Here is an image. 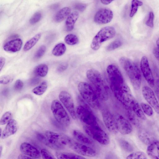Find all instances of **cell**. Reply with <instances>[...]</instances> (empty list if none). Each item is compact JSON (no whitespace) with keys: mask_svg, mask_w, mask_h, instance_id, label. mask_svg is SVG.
I'll list each match as a JSON object with an SVG mask.
<instances>
[{"mask_svg":"<svg viewBox=\"0 0 159 159\" xmlns=\"http://www.w3.org/2000/svg\"><path fill=\"white\" fill-rule=\"evenodd\" d=\"M107 71L110 88L114 96L126 109H130L136 100L125 82L120 70L116 66L111 64L107 66Z\"/></svg>","mask_w":159,"mask_h":159,"instance_id":"cell-1","label":"cell"},{"mask_svg":"<svg viewBox=\"0 0 159 159\" xmlns=\"http://www.w3.org/2000/svg\"><path fill=\"white\" fill-rule=\"evenodd\" d=\"M36 136L40 141L49 148L56 149H61L69 147L72 140L66 134L49 130L46 131L44 134L38 133Z\"/></svg>","mask_w":159,"mask_h":159,"instance_id":"cell-2","label":"cell"},{"mask_svg":"<svg viewBox=\"0 0 159 159\" xmlns=\"http://www.w3.org/2000/svg\"><path fill=\"white\" fill-rule=\"evenodd\" d=\"M86 76L93 85L95 91L100 100H107L109 96V88L100 72L93 69L88 70Z\"/></svg>","mask_w":159,"mask_h":159,"instance_id":"cell-3","label":"cell"},{"mask_svg":"<svg viewBox=\"0 0 159 159\" xmlns=\"http://www.w3.org/2000/svg\"><path fill=\"white\" fill-rule=\"evenodd\" d=\"M119 62L134 89L139 90L141 86L142 78L141 72L137 65L132 60L125 57L120 58Z\"/></svg>","mask_w":159,"mask_h":159,"instance_id":"cell-4","label":"cell"},{"mask_svg":"<svg viewBox=\"0 0 159 159\" xmlns=\"http://www.w3.org/2000/svg\"><path fill=\"white\" fill-rule=\"evenodd\" d=\"M78 90L82 98L90 107L96 109L100 107V100L93 88L85 82H81L78 85Z\"/></svg>","mask_w":159,"mask_h":159,"instance_id":"cell-5","label":"cell"},{"mask_svg":"<svg viewBox=\"0 0 159 159\" xmlns=\"http://www.w3.org/2000/svg\"><path fill=\"white\" fill-rule=\"evenodd\" d=\"M82 103L76 109L77 117L85 125L93 127H101L98 119L88 104Z\"/></svg>","mask_w":159,"mask_h":159,"instance_id":"cell-6","label":"cell"},{"mask_svg":"<svg viewBox=\"0 0 159 159\" xmlns=\"http://www.w3.org/2000/svg\"><path fill=\"white\" fill-rule=\"evenodd\" d=\"M116 33L115 29L112 26L102 28L93 38L90 45L91 48L94 51L98 50L104 42L113 38Z\"/></svg>","mask_w":159,"mask_h":159,"instance_id":"cell-7","label":"cell"},{"mask_svg":"<svg viewBox=\"0 0 159 159\" xmlns=\"http://www.w3.org/2000/svg\"><path fill=\"white\" fill-rule=\"evenodd\" d=\"M51 110L56 121L64 127H68L70 123V118L61 103L57 100H53Z\"/></svg>","mask_w":159,"mask_h":159,"instance_id":"cell-8","label":"cell"},{"mask_svg":"<svg viewBox=\"0 0 159 159\" xmlns=\"http://www.w3.org/2000/svg\"><path fill=\"white\" fill-rule=\"evenodd\" d=\"M83 128L89 136L99 143L105 145L109 143V137L102 127H93L85 125Z\"/></svg>","mask_w":159,"mask_h":159,"instance_id":"cell-9","label":"cell"},{"mask_svg":"<svg viewBox=\"0 0 159 159\" xmlns=\"http://www.w3.org/2000/svg\"><path fill=\"white\" fill-rule=\"evenodd\" d=\"M69 147L74 151L83 156L93 157L97 154V152L93 147L82 143L73 139Z\"/></svg>","mask_w":159,"mask_h":159,"instance_id":"cell-10","label":"cell"},{"mask_svg":"<svg viewBox=\"0 0 159 159\" xmlns=\"http://www.w3.org/2000/svg\"><path fill=\"white\" fill-rule=\"evenodd\" d=\"M59 99L73 119H76V110L71 95L66 91H62L59 93Z\"/></svg>","mask_w":159,"mask_h":159,"instance_id":"cell-11","label":"cell"},{"mask_svg":"<svg viewBox=\"0 0 159 159\" xmlns=\"http://www.w3.org/2000/svg\"><path fill=\"white\" fill-rule=\"evenodd\" d=\"M140 67L141 71L146 80L151 87L154 85V77L152 74L147 57L143 56L141 60Z\"/></svg>","mask_w":159,"mask_h":159,"instance_id":"cell-12","label":"cell"},{"mask_svg":"<svg viewBox=\"0 0 159 159\" xmlns=\"http://www.w3.org/2000/svg\"><path fill=\"white\" fill-rule=\"evenodd\" d=\"M118 131L122 134H128L132 131V125L128 120L122 115L117 114L115 115Z\"/></svg>","mask_w":159,"mask_h":159,"instance_id":"cell-13","label":"cell"},{"mask_svg":"<svg viewBox=\"0 0 159 159\" xmlns=\"http://www.w3.org/2000/svg\"><path fill=\"white\" fill-rule=\"evenodd\" d=\"M102 115L104 123L107 129L111 133L116 134L118 131L115 115L107 109L103 111Z\"/></svg>","mask_w":159,"mask_h":159,"instance_id":"cell-14","label":"cell"},{"mask_svg":"<svg viewBox=\"0 0 159 159\" xmlns=\"http://www.w3.org/2000/svg\"><path fill=\"white\" fill-rule=\"evenodd\" d=\"M142 92L145 100L159 114V103L152 89L148 86H144L142 88Z\"/></svg>","mask_w":159,"mask_h":159,"instance_id":"cell-15","label":"cell"},{"mask_svg":"<svg viewBox=\"0 0 159 159\" xmlns=\"http://www.w3.org/2000/svg\"><path fill=\"white\" fill-rule=\"evenodd\" d=\"M113 17V13L109 8H103L98 10L94 17V21L98 24H104L109 23Z\"/></svg>","mask_w":159,"mask_h":159,"instance_id":"cell-16","label":"cell"},{"mask_svg":"<svg viewBox=\"0 0 159 159\" xmlns=\"http://www.w3.org/2000/svg\"><path fill=\"white\" fill-rule=\"evenodd\" d=\"M20 149L22 153L27 155L32 158H39L41 153L39 151L31 144L24 142L21 144Z\"/></svg>","mask_w":159,"mask_h":159,"instance_id":"cell-17","label":"cell"},{"mask_svg":"<svg viewBox=\"0 0 159 159\" xmlns=\"http://www.w3.org/2000/svg\"><path fill=\"white\" fill-rule=\"evenodd\" d=\"M22 40L17 38L6 43L3 47L4 50L7 52H15L19 51L22 45Z\"/></svg>","mask_w":159,"mask_h":159,"instance_id":"cell-18","label":"cell"},{"mask_svg":"<svg viewBox=\"0 0 159 159\" xmlns=\"http://www.w3.org/2000/svg\"><path fill=\"white\" fill-rule=\"evenodd\" d=\"M73 135L76 141L93 148L94 147L95 144L92 140L82 132L75 129L73 132Z\"/></svg>","mask_w":159,"mask_h":159,"instance_id":"cell-19","label":"cell"},{"mask_svg":"<svg viewBox=\"0 0 159 159\" xmlns=\"http://www.w3.org/2000/svg\"><path fill=\"white\" fill-rule=\"evenodd\" d=\"M17 129V124L16 121L11 119L7 124L1 134L2 139H5L12 135L16 132Z\"/></svg>","mask_w":159,"mask_h":159,"instance_id":"cell-20","label":"cell"},{"mask_svg":"<svg viewBox=\"0 0 159 159\" xmlns=\"http://www.w3.org/2000/svg\"><path fill=\"white\" fill-rule=\"evenodd\" d=\"M147 152L151 158L159 159V140H155L148 145Z\"/></svg>","mask_w":159,"mask_h":159,"instance_id":"cell-21","label":"cell"},{"mask_svg":"<svg viewBox=\"0 0 159 159\" xmlns=\"http://www.w3.org/2000/svg\"><path fill=\"white\" fill-rule=\"evenodd\" d=\"M138 136L141 141L146 144L149 145L155 140L153 134L145 129L140 130L139 132Z\"/></svg>","mask_w":159,"mask_h":159,"instance_id":"cell-22","label":"cell"},{"mask_svg":"<svg viewBox=\"0 0 159 159\" xmlns=\"http://www.w3.org/2000/svg\"><path fill=\"white\" fill-rule=\"evenodd\" d=\"M79 16V13L74 11L68 16L65 22L66 29L67 31H70L74 29L75 24Z\"/></svg>","mask_w":159,"mask_h":159,"instance_id":"cell-23","label":"cell"},{"mask_svg":"<svg viewBox=\"0 0 159 159\" xmlns=\"http://www.w3.org/2000/svg\"><path fill=\"white\" fill-rule=\"evenodd\" d=\"M70 9L68 7H64L59 10L56 14L54 20L57 22H60L63 21L69 15Z\"/></svg>","mask_w":159,"mask_h":159,"instance_id":"cell-24","label":"cell"},{"mask_svg":"<svg viewBox=\"0 0 159 159\" xmlns=\"http://www.w3.org/2000/svg\"><path fill=\"white\" fill-rule=\"evenodd\" d=\"M41 34L38 33L34 35L33 38L28 40L25 44L23 50L24 51H27L33 47L40 39Z\"/></svg>","mask_w":159,"mask_h":159,"instance_id":"cell-25","label":"cell"},{"mask_svg":"<svg viewBox=\"0 0 159 159\" xmlns=\"http://www.w3.org/2000/svg\"><path fill=\"white\" fill-rule=\"evenodd\" d=\"M130 109L133 111L137 117L143 120L146 119V116L137 100L132 105Z\"/></svg>","mask_w":159,"mask_h":159,"instance_id":"cell-26","label":"cell"},{"mask_svg":"<svg viewBox=\"0 0 159 159\" xmlns=\"http://www.w3.org/2000/svg\"><path fill=\"white\" fill-rule=\"evenodd\" d=\"M56 157L58 159H85V158L79 155L70 152H56Z\"/></svg>","mask_w":159,"mask_h":159,"instance_id":"cell-27","label":"cell"},{"mask_svg":"<svg viewBox=\"0 0 159 159\" xmlns=\"http://www.w3.org/2000/svg\"><path fill=\"white\" fill-rule=\"evenodd\" d=\"M48 70V66L46 64H41L35 67L34 72L36 75L40 77H43L47 75Z\"/></svg>","mask_w":159,"mask_h":159,"instance_id":"cell-28","label":"cell"},{"mask_svg":"<svg viewBox=\"0 0 159 159\" xmlns=\"http://www.w3.org/2000/svg\"><path fill=\"white\" fill-rule=\"evenodd\" d=\"M66 50L65 45L63 43H60L54 47L52 50V54L55 56H60L64 54Z\"/></svg>","mask_w":159,"mask_h":159,"instance_id":"cell-29","label":"cell"},{"mask_svg":"<svg viewBox=\"0 0 159 159\" xmlns=\"http://www.w3.org/2000/svg\"><path fill=\"white\" fill-rule=\"evenodd\" d=\"M118 143L120 148L125 151L131 152L133 151V146L126 140L124 139H119L118 140Z\"/></svg>","mask_w":159,"mask_h":159,"instance_id":"cell-30","label":"cell"},{"mask_svg":"<svg viewBox=\"0 0 159 159\" xmlns=\"http://www.w3.org/2000/svg\"><path fill=\"white\" fill-rule=\"evenodd\" d=\"M47 82L43 81L39 85L33 89L32 92L36 95H41L45 92L47 89Z\"/></svg>","mask_w":159,"mask_h":159,"instance_id":"cell-31","label":"cell"},{"mask_svg":"<svg viewBox=\"0 0 159 159\" xmlns=\"http://www.w3.org/2000/svg\"><path fill=\"white\" fill-rule=\"evenodd\" d=\"M65 42L68 45H73L77 44L79 42L78 37L75 34H70L66 35L64 38Z\"/></svg>","mask_w":159,"mask_h":159,"instance_id":"cell-32","label":"cell"},{"mask_svg":"<svg viewBox=\"0 0 159 159\" xmlns=\"http://www.w3.org/2000/svg\"><path fill=\"white\" fill-rule=\"evenodd\" d=\"M143 4V2L139 0H132L129 16L131 17H133L136 13L138 7L142 6Z\"/></svg>","mask_w":159,"mask_h":159,"instance_id":"cell-33","label":"cell"},{"mask_svg":"<svg viewBox=\"0 0 159 159\" xmlns=\"http://www.w3.org/2000/svg\"><path fill=\"white\" fill-rule=\"evenodd\" d=\"M127 159H147V156L144 152L141 151H137L132 153L126 157Z\"/></svg>","mask_w":159,"mask_h":159,"instance_id":"cell-34","label":"cell"},{"mask_svg":"<svg viewBox=\"0 0 159 159\" xmlns=\"http://www.w3.org/2000/svg\"><path fill=\"white\" fill-rule=\"evenodd\" d=\"M140 106L143 112L148 116H152L153 113V109L151 106L148 104L142 102Z\"/></svg>","mask_w":159,"mask_h":159,"instance_id":"cell-35","label":"cell"},{"mask_svg":"<svg viewBox=\"0 0 159 159\" xmlns=\"http://www.w3.org/2000/svg\"><path fill=\"white\" fill-rule=\"evenodd\" d=\"M12 114L11 112L7 111L5 112L1 119L0 124L4 125L7 124L11 120Z\"/></svg>","mask_w":159,"mask_h":159,"instance_id":"cell-36","label":"cell"},{"mask_svg":"<svg viewBox=\"0 0 159 159\" xmlns=\"http://www.w3.org/2000/svg\"><path fill=\"white\" fill-rule=\"evenodd\" d=\"M122 44V42L120 40H117L114 41L107 47L106 49L108 51L113 50L120 47Z\"/></svg>","mask_w":159,"mask_h":159,"instance_id":"cell-37","label":"cell"},{"mask_svg":"<svg viewBox=\"0 0 159 159\" xmlns=\"http://www.w3.org/2000/svg\"><path fill=\"white\" fill-rule=\"evenodd\" d=\"M46 50V48L45 45L40 46L35 52L34 55V58L36 59L41 58L45 54Z\"/></svg>","mask_w":159,"mask_h":159,"instance_id":"cell-38","label":"cell"},{"mask_svg":"<svg viewBox=\"0 0 159 159\" xmlns=\"http://www.w3.org/2000/svg\"><path fill=\"white\" fill-rule=\"evenodd\" d=\"M42 16V14L41 12H36L30 19V23L31 24H34L37 23L41 20Z\"/></svg>","mask_w":159,"mask_h":159,"instance_id":"cell-39","label":"cell"},{"mask_svg":"<svg viewBox=\"0 0 159 159\" xmlns=\"http://www.w3.org/2000/svg\"><path fill=\"white\" fill-rule=\"evenodd\" d=\"M41 154L43 159H55L54 156L46 149H42L40 151Z\"/></svg>","mask_w":159,"mask_h":159,"instance_id":"cell-40","label":"cell"},{"mask_svg":"<svg viewBox=\"0 0 159 159\" xmlns=\"http://www.w3.org/2000/svg\"><path fill=\"white\" fill-rule=\"evenodd\" d=\"M13 79V77L11 75L2 76L0 78V84H8L12 82Z\"/></svg>","mask_w":159,"mask_h":159,"instance_id":"cell-41","label":"cell"},{"mask_svg":"<svg viewBox=\"0 0 159 159\" xmlns=\"http://www.w3.org/2000/svg\"><path fill=\"white\" fill-rule=\"evenodd\" d=\"M154 14L152 12H149L148 19L146 22V24L148 26L152 28L153 27Z\"/></svg>","mask_w":159,"mask_h":159,"instance_id":"cell-42","label":"cell"},{"mask_svg":"<svg viewBox=\"0 0 159 159\" xmlns=\"http://www.w3.org/2000/svg\"><path fill=\"white\" fill-rule=\"evenodd\" d=\"M24 86L23 82L20 79L17 80L14 85V89L16 91H20L22 89Z\"/></svg>","mask_w":159,"mask_h":159,"instance_id":"cell-43","label":"cell"},{"mask_svg":"<svg viewBox=\"0 0 159 159\" xmlns=\"http://www.w3.org/2000/svg\"><path fill=\"white\" fill-rule=\"evenodd\" d=\"M74 7L75 9L80 11L83 12L85 9L86 5L85 4L77 3L75 5Z\"/></svg>","mask_w":159,"mask_h":159,"instance_id":"cell-44","label":"cell"},{"mask_svg":"<svg viewBox=\"0 0 159 159\" xmlns=\"http://www.w3.org/2000/svg\"><path fill=\"white\" fill-rule=\"evenodd\" d=\"M68 64L66 62H63L60 64L57 68V71L59 72H61L65 71L68 67Z\"/></svg>","mask_w":159,"mask_h":159,"instance_id":"cell-45","label":"cell"},{"mask_svg":"<svg viewBox=\"0 0 159 159\" xmlns=\"http://www.w3.org/2000/svg\"><path fill=\"white\" fill-rule=\"evenodd\" d=\"M152 52L156 58L159 61V52L156 47L153 48Z\"/></svg>","mask_w":159,"mask_h":159,"instance_id":"cell-46","label":"cell"},{"mask_svg":"<svg viewBox=\"0 0 159 159\" xmlns=\"http://www.w3.org/2000/svg\"><path fill=\"white\" fill-rule=\"evenodd\" d=\"M5 59L3 57H0V71H1L5 63Z\"/></svg>","mask_w":159,"mask_h":159,"instance_id":"cell-47","label":"cell"},{"mask_svg":"<svg viewBox=\"0 0 159 159\" xmlns=\"http://www.w3.org/2000/svg\"><path fill=\"white\" fill-rule=\"evenodd\" d=\"M32 157L24 154H20L18 157V159H32Z\"/></svg>","mask_w":159,"mask_h":159,"instance_id":"cell-48","label":"cell"},{"mask_svg":"<svg viewBox=\"0 0 159 159\" xmlns=\"http://www.w3.org/2000/svg\"><path fill=\"white\" fill-rule=\"evenodd\" d=\"M114 0H100L101 2L103 4L108 5Z\"/></svg>","mask_w":159,"mask_h":159,"instance_id":"cell-49","label":"cell"},{"mask_svg":"<svg viewBox=\"0 0 159 159\" xmlns=\"http://www.w3.org/2000/svg\"><path fill=\"white\" fill-rule=\"evenodd\" d=\"M39 79L38 78H34L31 80V83L34 84H36L39 82Z\"/></svg>","mask_w":159,"mask_h":159,"instance_id":"cell-50","label":"cell"},{"mask_svg":"<svg viewBox=\"0 0 159 159\" xmlns=\"http://www.w3.org/2000/svg\"><path fill=\"white\" fill-rule=\"evenodd\" d=\"M59 6L58 4H54L51 5L50 8L51 9H55L58 7Z\"/></svg>","mask_w":159,"mask_h":159,"instance_id":"cell-51","label":"cell"},{"mask_svg":"<svg viewBox=\"0 0 159 159\" xmlns=\"http://www.w3.org/2000/svg\"><path fill=\"white\" fill-rule=\"evenodd\" d=\"M155 92L156 95L159 100V85L156 87Z\"/></svg>","mask_w":159,"mask_h":159,"instance_id":"cell-52","label":"cell"},{"mask_svg":"<svg viewBox=\"0 0 159 159\" xmlns=\"http://www.w3.org/2000/svg\"><path fill=\"white\" fill-rule=\"evenodd\" d=\"M157 48L159 52V37L156 41Z\"/></svg>","mask_w":159,"mask_h":159,"instance_id":"cell-53","label":"cell"},{"mask_svg":"<svg viewBox=\"0 0 159 159\" xmlns=\"http://www.w3.org/2000/svg\"><path fill=\"white\" fill-rule=\"evenodd\" d=\"M2 150V146L1 145L0 147V157L1 156Z\"/></svg>","mask_w":159,"mask_h":159,"instance_id":"cell-54","label":"cell"}]
</instances>
